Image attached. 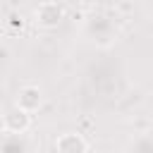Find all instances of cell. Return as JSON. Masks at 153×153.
<instances>
[{
	"instance_id": "cell-1",
	"label": "cell",
	"mask_w": 153,
	"mask_h": 153,
	"mask_svg": "<svg viewBox=\"0 0 153 153\" xmlns=\"http://www.w3.org/2000/svg\"><path fill=\"white\" fill-rule=\"evenodd\" d=\"M33 17H36V24H38V26H43V29H55V26L65 19V7H62L60 2H55V0H45V2H41V5L36 7Z\"/></svg>"
},
{
	"instance_id": "cell-2",
	"label": "cell",
	"mask_w": 153,
	"mask_h": 153,
	"mask_svg": "<svg viewBox=\"0 0 153 153\" xmlns=\"http://www.w3.org/2000/svg\"><path fill=\"white\" fill-rule=\"evenodd\" d=\"M29 124H31V112L19 105L5 110V115H2V129L7 134H24L29 129Z\"/></svg>"
},
{
	"instance_id": "cell-3",
	"label": "cell",
	"mask_w": 153,
	"mask_h": 153,
	"mask_svg": "<svg viewBox=\"0 0 153 153\" xmlns=\"http://www.w3.org/2000/svg\"><path fill=\"white\" fill-rule=\"evenodd\" d=\"M41 103H43V93H41L38 86L29 84V86H22L19 88V93H17V105L19 108H24L29 112H36L41 108Z\"/></svg>"
},
{
	"instance_id": "cell-4",
	"label": "cell",
	"mask_w": 153,
	"mask_h": 153,
	"mask_svg": "<svg viewBox=\"0 0 153 153\" xmlns=\"http://www.w3.org/2000/svg\"><path fill=\"white\" fill-rule=\"evenodd\" d=\"M88 148V143L84 141V136L81 134H62V136H57V141H55V151H60V153H84Z\"/></svg>"
}]
</instances>
